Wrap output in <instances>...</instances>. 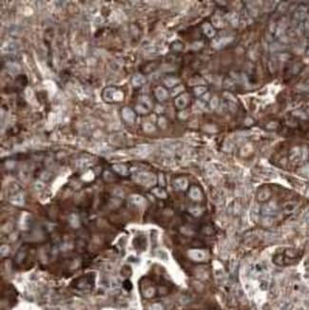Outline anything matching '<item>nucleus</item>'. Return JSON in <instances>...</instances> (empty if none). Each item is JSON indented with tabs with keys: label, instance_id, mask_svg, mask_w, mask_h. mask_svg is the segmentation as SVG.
Returning <instances> with one entry per match:
<instances>
[{
	"label": "nucleus",
	"instance_id": "nucleus-8",
	"mask_svg": "<svg viewBox=\"0 0 309 310\" xmlns=\"http://www.w3.org/2000/svg\"><path fill=\"white\" fill-rule=\"evenodd\" d=\"M155 95H156L158 100L164 101V100H166L168 98V91L164 88H162V87H158V88L155 90Z\"/></svg>",
	"mask_w": 309,
	"mask_h": 310
},
{
	"label": "nucleus",
	"instance_id": "nucleus-33",
	"mask_svg": "<svg viewBox=\"0 0 309 310\" xmlns=\"http://www.w3.org/2000/svg\"><path fill=\"white\" fill-rule=\"evenodd\" d=\"M166 119L165 118H164V117H161L160 119H159V125L161 126V127L162 128H165V126H166Z\"/></svg>",
	"mask_w": 309,
	"mask_h": 310
},
{
	"label": "nucleus",
	"instance_id": "nucleus-7",
	"mask_svg": "<svg viewBox=\"0 0 309 310\" xmlns=\"http://www.w3.org/2000/svg\"><path fill=\"white\" fill-rule=\"evenodd\" d=\"M18 49V45L14 41H9L4 43L2 46V51L5 52H14Z\"/></svg>",
	"mask_w": 309,
	"mask_h": 310
},
{
	"label": "nucleus",
	"instance_id": "nucleus-34",
	"mask_svg": "<svg viewBox=\"0 0 309 310\" xmlns=\"http://www.w3.org/2000/svg\"><path fill=\"white\" fill-rule=\"evenodd\" d=\"M117 169V171H119V172H121L122 174H125L124 172L126 171V169L125 168H123V167H119L118 169Z\"/></svg>",
	"mask_w": 309,
	"mask_h": 310
},
{
	"label": "nucleus",
	"instance_id": "nucleus-25",
	"mask_svg": "<svg viewBox=\"0 0 309 310\" xmlns=\"http://www.w3.org/2000/svg\"><path fill=\"white\" fill-rule=\"evenodd\" d=\"M274 263L277 264V265H284V256L281 255V254H279V255H276L274 257Z\"/></svg>",
	"mask_w": 309,
	"mask_h": 310
},
{
	"label": "nucleus",
	"instance_id": "nucleus-16",
	"mask_svg": "<svg viewBox=\"0 0 309 310\" xmlns=\"http://www.w3.org/2000/svg\"><path fill=\"white\" fill-rule=\"evenodd\" d=\"M142 107H144L145 109H147L148 110H149L151 109V101L147 97V96H142L140 98V104Z\"/></svg>",
	"mask_w": 309,
	"mask_h": 310
},
{
	"label": "nucleus",
	"instance_id": "nucleus-28",
	"mask_svg": "<svg viewBox=\"0 0 309 310\" xmlns=\"http://www.w3.org/2000/svg\"><path fill=\"white\" fill-rule=\"evenodd\" d=\"M144 130L147 132H151L154 130V127L150 123H146V124H144Z\"/></svg>",
	"mask_w": 309,
	"mask_h": 310
},
{
	"label": "nucleus",
	"instance_id": "nucleus-35",
	"mask_svg": "<svg viewBox=\"0 0 309 310\" xmlns=\"http://www.w3.org/2000/svg\"><path fill=\"white\" fill-rule=\"evenodd\" d=\"M303 170L304 171V174H307V175H309V166H306L305 168H303Z\"/></svg>",
	"mask_w": 309,
	"mask_h": 310
},
{
	"label": "nucleus",
	"instance_id": "nucleus-30",
	"mask_svg": "<svg viewBox=\"0 0 309 310\" xmlns=\"http://www.w3.org/2000/svg\"><path fill=\"white\" fill-rule=\"evenodd\" d=\"M136 110H137L139 113H142V114H146V113H148V111H149L147 109H145L144 107H142L141 105H137V106H136Z\"/></svg>",
	"mask_w": 309,
	"mask_h": 310
},
{
	"label": "nucleus",
	"instance_id": "nucleus-1",
	"mask_svg": "<svg viewBox=\"0 0 309 310\" xmlns=\"http://www.w3.org/2000/svg\"><path fill=\"white\" fill-rule=\"evenodd\" d=\"M103 98L108 102L113 101H122L124 94L121 91H117L114 88H107L103 92Z\"/></svg>",
	"mask_w": 309,
	"mask_h": 310
},
{
	"label": "nucleus",
	"instance_id": "nucleus-26",
	"mask_svg": "<svg viewBox=\"0 0 309 310\" xmlns=\"http://www.w3.org/2000/svg\"><path fill=\"white\" fill-rule=\"evenodd\" d=\"M219 105V99L217 97H212V99L210 100V108L212 110H215Z\"/></svg>",
	"mask_w": 309,
	"mask_h": 310
},
{
	"label": "nucleus",
	"instance_id": "nucleus-31",
	"mask_svg": "<svg viewBox=\"0 0 309 310\" xmlns=\"http://www.w3.org/2000/svg\"><path fill=\"white\" fill-rule=\"evenodd\" d=\"M133 201H134L135 204H138V205H140V204H143V203H145V199H144V198H142V197H140V196H138V195H136L135 197H133Z\"/></svg>",
	"mask_w": 309,
	"mask_h": 310
},
{
	"label": "nucleus",
	"instance_id": "nucleus-6",
	"mask_svg": "<svg viewBox=\"0 0 309 310\" xmlns=\"http://www.w3.org/2000/svg\"><path fill=\"white\" fill-rule=\"evenodd\" d=\"M187 101H188L187 95L183 94V95L179 96V97H177L175 99V105H176V107L178 109L182 110V109L186 108V106L187 105Z\"/></svg>",
	"mask_w": 309,
	"mask_h": 310
},
{
	"label": "nucleus",
	"instance_id": "nucleus-27",
	"mask_svg": "<svg viewBox=\"0 0 309 310\" xmlns=\"http://www.w3.org/2000/svg\"><path fill=\"white\" fill-rule=\"evenodd\" d=\"M26 95H27V99H28V101L33 102V97H34V94H33V91L31 89H27V90H26Z\"/></svg>",
	"mask_w": 309,
	"mask_h": 310
},
{
	"label": "nucleus",
	"instance_id": "nucleus-5",
	"mask_svg": "<svg viewBox=\"0 0 309 310\" xmlns=\"http://www.w3.org/2000/svg\"><path fill=\"white\" fill-rule=\"evenodd\" d=\"M122 116L127 122H133L135 119L134 111L130 108H129V107H126V108L122 110Z\"/></svg>",
	"mask_w": 309,
	"mask_h": 310
},
{
	"label": "nucleus",
	"instance_id": "nucleus-12",
	"mask_svg": "<svg viewBox=\"0 0 309 310\" xmlns=\"http://www.w3.org/2000/svg\"><path fill=\"white\" fill-rule=\"evenodd\" d=\"M189 195H190V197H191L193 200H201V199H202V192H201V190H200L198 188H196V187L191 188L190 192H189Z\"/></svg>",
	"mask_w": 309,
	"mask_h": 310
},
{
	"label": "nucleus",
	"instance_id": "nucleus-29",
	"mask_svg": "<svg viewBox=\"0 0 309 310\" xmlns=\"http://www.w3.org/2000/svg\"><path fill=\"white\" fill-rule=\"evenodd\" d=\"M183 90H184V87H183V86H179V87H177V88H175L174 90H172L171 95H172V96H175V95H177L179 92H181Z\"/></svg>",
	"mask_w": 309,
	"mask_h": 310
},
{
	"label": "nucleus",
	"instance_id": "nucleus-13",
	"mask_svg": "<svg viewBox=\"0 0 309 310\" xmlns=\"http://www.w3.org/2000/svg\"><path fill=\"white\" fill-rule=\"evenodd\" d=\"M305 15H306V9L304 7H300L297 10V12L295 13L294 17H295L296 20L301 21L305 17Z\"/></svg>",
	"mask_w": 309,
	"mask_h": 310
},
{
	"label": "nucleus",
	"instance_id": "nucleus-23",
	"mask_svg": "<svg viewBox=\"0 0 309 310\" xmlns=\"http://www.w3.org/2000/svg\"><path fill=\"white\" fill-rule=\"evenodd\" d=\"M153 192H154V194H155L156 196L160 197V198H166L167 197V193L165 190H163L161 188H155V189H153Z\"/></svg>",
	"mask_w": 309,
	"mask_h": 310
},
{
	"label": "nucleus",
	"instance_id": "nucleus-3",
	"mask_svg": "<svg viewBox=\"0 0 309 310\" xmlns=\"http://www.w3.org/2000/svg\"><path fill=\"white\" fill-rule=\"evenodd\" d=\"M139 181L145 185H148V186H151L155 184V176L152 175V174L149 173H142L139 175Z\"/></svg>",
	"mask_w": 309,
	"mask_h": 310
},
{
	"label": "nucleus",
	"instance_id": "nucleus-19",
	"mask_svg": "<svg viewBox=\"0 0 309 310\" xmlns=\"http://www.w3.org/2000/svg\"><path fill=\"white\" fill-rule=\"evenodd\" d=\"M302 155L301 151H300V149L299 148H295L291 150V153H290V159L291 160H298L299 158H300V156Z\"/></svg>",
	"mask_w": 309,
	"mask_h": 310
},
{
	"label": "nucleus",
	"instance_id": "nucleus-21",
	"mask_svg": "<svg viewBox=\"0 0 309 310\" xmlns=\"http://www.w3.org/2000/svg\"><path fill=\"white\" fill-rule=\"evenodd\" d=\"M212 23H213V25L215 27H223L224 26V22L223 20H222V18L218 15H215L212 17Z\"/></svg>",
	"mask_w": 309,
	"mask_h": 310
},
{
	"label": "nucleus",
	"instance_id": "nucleus-10",
	"mask_svg": "<svg viewBox=\"0 0 309 310\" xmlns=\"http://www.w3.org/2000/svg\"><path fill=\"white\" fill-rule=\"evenodd\" d=\"M270 195H271V193H270L269 189L264 188V189L259 191V193H258V200L260 202H265V201H266V200L269 199Z\"/></svg>",
	"mask_w": 309,
	"mask_h": 310
},
{
	"label": "nucleus",
	"instance_id": "nucleus-32",
	"mask_svg": "<svg viewBox=\"0 0 309 310\" xmlns=\"http://www.w3.org/2000/svg\"><path fill=\"white\" fill-rule=\"evenodd\" d=\"M123 286H124L125 289H127V290H130L132 288L131 283L129 282V281H126V282L124 283V285H123Z\"/></svg>",
	"mask_w": 309,
	"mask_h": 310
},
{
	"label": "nucleus",
	"instance_id": "nucleus-24",
	"mask_svg": "<svg viewBox=\"0 0 309 310\" xmlns=\"http://www.w3.org/2000/svg\"><path fill=\"white\" fill-rule=\"evenodd\" d=\"M207 91V89L205 88V87H197V88L194 89V93L197 95V96H201L202 94H204L205 92Z\"/></svg>",
	"mask_w": 309,
	"mask_h": 310
},
{
	"label": "nucleus",
	"instance_id": "nucleus-18",
	"mask_svg": "<svg viewBox=\"0 0 309 310\" xmlns=\"http://www.w3.org/2000/svg\"><path fill=\"white\" fill-rule=\"evenodd\" d=\"M296 208H297V203H294V202L287 203V204H285L284 207V209L286 213H292L296 210Z\"/></svg>",
	"mask_w": 309,
	"mask_h": 310
},
{
	"label": "nucleus",
	"instance_id": "nucleus-9",
	"mask_svg": "<svg viewBox=\"0 0 309 310\" xmlns=\"http://www.w3.org/2000/svg\"><path fill=\"white\" fill-rule=\"evenodd\" d=\"M203 31L207 37H213L215 35V30L209 23H205L203 25Z\"/></svg>",
	"mask_w": 309,
	"mask_h": 310
},
{
	"label": "nucleus",
	"instance_id": "nucleus-15",
	"mask_svg": "<svg viewBox=\"0 0 309 310\" xmlns=\"http://www.w3.org/2000/svg\"><path fill=\"white\" fill-rule=\"evenodd\" d=\"M175 187L178 189H186L187 188V181L185 178H180L175 181Z\"/></svg>",
	"mask_w": 309,
	"mask_h": 310
},
{
	"label": "nucleus",
	"instance_id": "nucleus-22",
	"mask_svg": "<svg viewBox=\"0 0 309 310\" xmlns=\"http://www.w3.org/2000/svg\"><path fill=\"white\" fill-rule=\"evenodd\" d=\"M252 151V147H251V145L247 144L245 145V146L242 149V151H241V154L243 155V156H247V155Z\"/></svg>",
	"mask_w": 309,
	"mask_h": 310
},
{
	"label": "nucleus",
	"instance_id": "nucleus-11",
	"mask_svg": "<svg viewBox=\"0 0 309 310\" xmlns=\"http://www.w3.org/2000/svg\"><path fill=\"white\" fill-rule=\"evenodd\" d=\"M7 69H8V72L13 75H16L20 72V67L15 63H8Z\"/></svg>",
	"mask_w": 309,
	"mask_h": 310
},
{
	"label": "nucleus",
	"instance_id": "nucleus-14",
	"mask_svg": "<svg viewBox=\"0 0 309 310\" xmlns=\"http://www.w3.org/2000/svg\"><path fill=\"white\" fill-rule=\"evenodd\" d=\"M145 82H146V79H145V77L143 75H141V74L134 75L133 78H132V84L135 87L142 86L143 84H145Z\"/></svg>",
	"mask_w": 309,
	"mask_h": 310
},
{
	"label": "nucleus",
	"instance_id": "nucleus-20",
	"mask_svg": "<svg viewBox=\"0 0 309 310\" xmlns=\"http://www.w3.org/2000/svg\"><path fill=\"white\" fill-rule=\"evenodd\" d=\"M178 82H179V80L177 78H174V77H168V78L165 79V85L167 87H169V88L175 86Z\"/></svg>",
	"mask_w": 309,
	"mask_h": 310
},
{
	"label": "nucleus",
	"instance_id": "nucleus-17",
	"mask_svg": "<svg viewBox=\"0 0 309 310\" xmlns=\"http://www.w3.org/2000/svg\"><path fill=\"white\" fill-rule=\"evenodd\" d=\"M226 18L228 19V21L232 24L233 26H238L239 24V17L236 14L234 13H230L226 15Z\"/></svg>",
	"mask_w": 309,
	"mask_h": 310
},
{
	"label": "nucleus",
	"instance_id": "nucleus-4",
	"mask_svg": "<svg viewBox=\"0 0 309 310\" xmlns=\"http://www.w3.org/2000/svg\"><path fill=\"white\" fill-rule=\"evenodd\" d=\"M232 39H233L232 37H220L213 41L212 46H213L215 49H222V48H224L225 46L229 44L232 41Z\"/></svg>",
	"mask_w": 309,
	"mask_h": 310
},
{
	"label": "nucleus",
	"instance_id": "nucleus-2",
	"mask_svg": "<svg viewBox=\"0 0 309 310\" xmlns=\"http://www.w3.org/2000/svg\"><path fill=\"white\" fill-rule=\"evenodd\" d=\"M262 214L265 217H270L271 218L272 216L277 214V207L274 203H269V204H266L265 206H263L262 207Z\"/></svg>",
	"mask_w": 309,
	"mask_h": 310
}]
</instances>
